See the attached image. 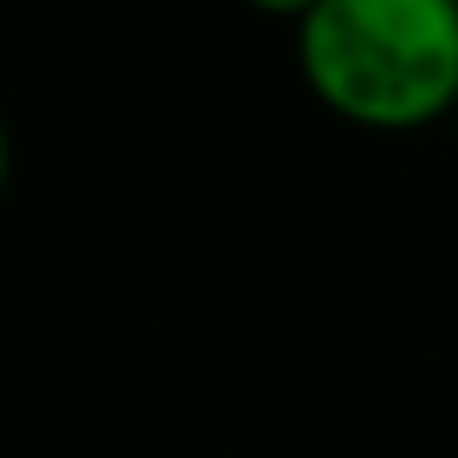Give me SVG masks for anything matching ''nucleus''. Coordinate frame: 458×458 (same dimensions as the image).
I'll use <instances>...</instances> for the list:
<instances>
[{"instance_id": "obj_1", "label": "nucleus", "mask_w": 458, "mask_h": 458, "mask_svg": "<svg viewBox=\"0 0 458 458\" xmlns=\"http://www.w3.org/2000/svg\"><path fill=\"white\" fill-rule=\"evenodd\" d=\"M300 77L359 130H423L458 106V0H318Z\"/></svg>"}, {"instance_id": "obj_2", "label": "nucleus", "mask_w": 458, "mask_h": 458, "mask_svg": "<svg viewBox=\"0 0 458 458\" xmlns=\"http://www.w3.org/2000/svg\"><path fill=\"white\" fill-rule=\"evenodd\" d=\"M247 6H259V13H270V18H294V24H300L318 0H247Z\"/></svg>"}, {"instance_id": "obj_3", "label": "nucleus", "mask_w": 458, "mask_h": 458, "mask_svg": "<svg viewBox=\"0 0 458 458\" xmlns=\"http://www.w3.org/2000/svg\"><path fill=\"white\" fill-rule=\"evenodd\" d=\"M6 165H13V148H6V123H0V189H6Z\"/></svg>"}]
</instances>
